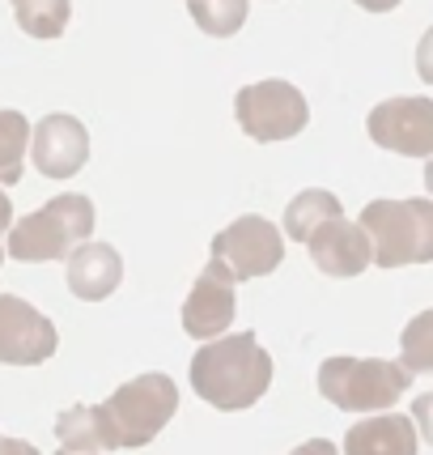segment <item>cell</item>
I'll use <instances>...</instances> for the list:
<instances>
[{"label":"cell","mask_w":433,"mask_h":455,"mask_svg":"<svg viewBox=\"0 0 433 455\" xmlns=\"http://www.w3.org/2000/svg\"><path fill=\"white\" fill-rule=\"evenodd\" d=\"M192 387L204 404L221 413H242L268 396L272 387V357L256 340V332H234L200 345L192 357Z\"/></svg>","instance_id":"1"},{"label":"cell","mask_w":433,"mask_h":455,"mask_svg":"<svg viewBox=\"0 0 433 455\" xmlns=\"http://www.w3.org/2000/svg\"><path fill=\"white\" fill-rule=\"evenodd\" d=\"M175 413H178V387H175V379L161 375V371H149V375L115 387V392L94 409L106 451H137V447H149V443L166 430V421Z\"/></svg>","instance_id":"2"},{"label":"cell","mask_w":433,"mask_h":455,"mask_svg":"<svg viewBox=\"0 0 433 455\" xmlns=\"http://www.w3.org/2000/svg\"><path fill=\"white\" fill-rule=\"evenodd\" d=\"M408 383L413 371L387 357H327L319 366V392L340 413H391Z\"/></svg>","instance_id":"3"},{"label":"cell","mask_w":433,"mask_h":455,"mask_svg":"<svg viewBox=\"0 0 433 455\" xmlns=\"http://www.w3.org/2000/svg\"><path fill=\"white\" fill-rule=\"evenodd\" d=\"M94 235V200L81 192L47 200L43 209L26 213L9 230V256L21 264H47V259L73 256Z\"/></svg>","instance_id":"4"},{"label":"cell","mask_w":433,"mask_h":455,"mask_svg":"<svg viewBox=\"0 0 433 455\" xmlns=\"http://www.w3.org/2000/svg\"><path fill=\"white\" fill-rule=\"evenodd\" d=\"M378 268L433 264V200H370L361 209Z\"/></svg>","instance_id":"5"},{"label":"cell","mask_w":433,"mask_h":455,"mask_svg":"<svg viewBox=\"0 0 433 455\" xmlns=\"http://www.w3.org/2000/svg\"><path fill=\"white\" fill-rule=\"evenodd\" d=\"M238 124L251 140H289L306 128L311 119V107L302 99V90L289 85V81H256V85H242L234 99Z\"/></svg>","instance_id":"6"},{"label":"cell","mask_w":433,"mask_h":455,"mask_svg":"<svg viewBox=\"0 0 433 455\" xmlns=\"http://www.w3.org/2000/svg\"><path fill=\"white\" fill-rule=\"evenodd\" d=\"M213 259H221L234 273V281L268 277L285 259V243H280V230L268 218L247 213V218H238L234 226H225L213 238Z\"/></svg>","instance_id":"7"},{"label":"cell","mask_w":433,"mask_h":455,"mask_svg":"<svg viewBox=\"0 0 433 455\" xmlns=\"http://www.w3.org/2000/svg\"><path fill=\"white\" fill-rule=\"evenodd\" d=\"M366 128H370V140L391 154L433 158V99L404 94V99L378 102L366 119Z\"/></svg>","instance_id":"8"},{"label":"cell","mask_w":433,"mask_h":455,"mask_svg":"<svg viewBox=\"0 0 433 455\" xmlns=\"http://www.w3.org/2000/svg\"><path fill=\"white\" fill-rule=\"evenodd\" d=\"M234 273L221 264V259L209 256V264L200 268L196 285H192V294L183 302V332L200 345H209V340H221V332L234 323L238 315V302H234Z\"/></svg>","instance_id":"9"},{"label":"cell","mask_w":433,"mask_h":455,"mask_svg":"<svg viewBox=\"0 0 433 455\" xmlns=\"http://www.w3.org/2000/svg\"><path fill=\"white\" fill-rule=\"evenodd\" d=\"M56 323L35 311L26 298L0 294V362L4 366H39L56 354Z\"/></svg>","instance_id":"10"},{"label":"cell","mask_w":433,"mask_h":455,"mask_svg":"<svg viewBox=\"0 0 433 455\" xmlns=\"http://www.w3.org/2000/svg\"><path fill=\"white\" fill-rule=\"evenodd\" d=\"M30 154H35L39 175L68 179L90 162V132L77 116H59V111L43 116L35 124V137H30Z\"/></svg>","instance_id":"11"},{"label":"cell","mask_w":433,"mask_h":455,"mask_svg":"<svg viewBox=\"0 0 433 455\" xmlns=\"http://www.w3.org/2000/svg\"><path fill=\"white\" fill-rule=\"evenodd\" d=\"M306 247H311V259H315V268L323 277H357L374 259L370 235L361 230V221L349 218H332L327 226H319Z\"/></svg>","instance_id":"12"},{"label":"cell","mask_w":433,"mask_h":455,"mask_svg":"<svg viewBox=\"0 0 433 455\" xmlns=\"http://www.w3.org/2000/svg\"><path fill=\"white\" fill-rule=\"evenodd\" d=\"M123 281V259L111 243H85L68 256V290L81 302H102L111 298Z\"/></svg>","instance_id":"13"},{"label":"cell","mask_w":433,"mask_h":455,"mask_svg":"<svg viewBox=\"0 0 433 455\" xmlns=\"http://www.w3.org/2000/svg\"><path fill=\"white\" fill-rule=\"evenodd\" d=\"M416 421L404 413H374L344 435V455H416Z\"/></svg>","instance_id":"14"},{"label":"cell","mask_w":433,"mask_h":455,"mask_svg":"<svg viewBox=\"0 0 433 455\" xmlns=\"http://www.w3.org/2000/svg\"><path fill=\"white\" fill-rule=\"evenodd\" d=\"M332 218H344V204L332 192H323V188H306L285 209V235L297 238V243H311V235L319 226H327Z\"/></svg>","instance_id":"15"},{"label":"cell","mask_w":433,"mask_h":455,"mask_svg":"<svg viewBox=\"0 0 433 455\" xmlns=\"http://www.w3.org/2000/svg\"><path fill=\"white\" fill-rule=\"evenodd\" d=\"M13 18L30 39H59L73 18V0H13Z\"/></svg>","instance_id":"16"},{"label":"cell","mask_w":433,"mask_h":455,"mask_svg":"<svg viewBox=\"0 0 433 455\" xmlns=\"http://www.w3.org/2000/svg\"><path fill=\"white\" fill-rule=\"evenodd\" d=\"M30 119L21 111H0V183L13 188L21 179V162H26V145H30Z\"/></svg>","instance_id":"17"},{"label":"cell","mask_w":433,"mask_h":455,"mask_svg":"<svg viewBox=\"0 0 433 455\" xmlns=\"http://www.w3.org/2000/svg\"><path fill=\"white\" fill-rule=\"evenodd\" d=\"M56 438L64 451H81V455L106 451V447H102L98 417H94V409H85V404H73V409H64V413L56 417Z\"/></svg>","instance_id":"18"},{"label":"cell","mask_w":433,"mask_h":455,"mask_svg":"<svg viewBox=\"0 0 433 455\" xmlns=\"http://www.w3.org/2000/svg\"><path fill=\"white\" fill-rule=\"evenodd\" d=\"M399 362L413 375H433V307L416 311L399 332Z\"/></svg>","instance_id":"19"},{"label":"cell","mask_w":433,"mask_h":455,"mask_svg":"<svg viewBox=\"0 0 433 455\" xmlns=\"http://www.w3.org/2000/svg\"><path fill=\"white\" fill-rule=\"evenodd\" d=\"M247 0H204V4H187V13L196 21L204 35H213V39H230L234 30H242V21H247Z\"/></svg>","instance_id":"20"},{"label":"cell","mask_w":433,"mask_h":455,"mask_svg":"<svg viewBox=\"0 0 433 455\" xmlns=\"http://www.w3.org/2000/svg\"><path fill=\"white\" fill-rule=\"evenodd\" d=\"M413 421H416V430H421V438L433 447V392L413 400Z\"/></svg>","instance_id":"21"},{"label":"cell","mask_w":433,"mask_h":455,"mask_svg":"<svg viewBox=\"0 0 433 455\" xmlns=\"http://www.w3.org/2000/svg\"><path fill=\"white\" fill-rule=\"evenodd\" d=\"M416 73L433 85V26L421 35V43H416Z\"/></svg>","instance_id":"22"},{"label":"cell","mask_w":433,"mask_h":455,"mask_svg":"<svg viewBox=\"0 0 433 455\" xmlns=\"http://www.w3.org/2000/svg\"><path fill=\"white\" fill-rule=\"evenodd\" d=\"M289 455H340V451H335L332 438H311V443H302V447L289 451Z\"/></svg>","instance_id":"23"},{"label":"cell","mask_w":433,"mask_h":455,"mask_svg":"<svg viewBox=\"0 0 433 455\" xmlns=\"http://www.w3.org/2000/svg\"><path fill=\"white\" fill-rule=\"evenodd\" d=\"M0 455H39V447H30L26 438H4V443H0Z\"/></svg>","instance_id":"24"},{"label":"cell","mask_w":433,"mask_h":455,"mask_svg":"<svg viewBox=\"0 0 433 455\" xmlns=\"http://www.w3.org/2000/svg\"><path fill=\"white\" fill-rule=\"evenodd\" d=\"M13 230V204H9V196H4V188H0V238Z\"/></svg>","instance_id":"25"},{"label":"cell","mask_w":433,"mask_h":455,"mask_svg":"<svg viewBox=\"0 0 433 455\" xmlns=\"http://www.w3.org/2000/svg\"><path fill=\"white\" fill-rule=\"evenodd\" d=\"M357 4H361L366 13H387V9H395L399 0H357Z\"/></svg>","instance_id":"26"},{"label":"cell","mask_w":433,"mask_h":455,"mask_svg":"<svg viewBox=\"0 0 433 455\" xmlns=\"http://www.w3.org/2000/svg\"><path fill=\"white\" fill-rule=\"evenodd\" d=\"M425 188H429V196H433V158L425 162Z\"/></svg>","instance_id":"27"},{"label":"cell","mask_w":433,"mask_h":455,"mask_svg":"<svg viewBox=\"0 0 433 455\" xmlns=\"http://www.w3.org/2000/svg\"><path fill=\"white\" fill-rule=\"evenodd\" d=\"M56 455H81V451H64V447H59V451Z\"/></svg>","instance_id":"28"},{"label":"cell","mask_w":433,"mask_h":455,"mask_svg":"<svg viewBox=\"0 0 433 455\" xmlns=\"http://www.w3.org/2000/svg\"><path fill=\"white\" fill-rule=\"evenodd\" d=\"M187 4H204V0H187Z\"/></svg>","instance_id":"29"},{"label":"cell","mask_w":433,"mask_h":455,"mask_svg":"<svg viewBox=\"0 0 433 455\" xmlns=\"http://www.w3.org/2000/svg\"><path fill=\"white\" fill-rule=\"evenodd\" d=\"M0 259H4V247H0Z\"/></svg>","instance_id":"30"},{"label":"cell","mask_w":433,"mask_h":455,"mask_svg":"<svg viewBox=\"0 0 433 455\" xmlns=\"http://www.w3.org/2000/svg\"><path fill=\"white\" fill-rule=\"evenodd\" d=\"M0 443H4V438H0Z\"/></svg>","instance_id":"31"}]
</instances>
